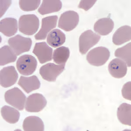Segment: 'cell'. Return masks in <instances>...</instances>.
Wrapping results in <instances>:
<instances>
[{"instance_id": "obj_25", "label": "cell", "mask_w": 131, "mask_h": 131, "mask_svg": "<svg viewBox=\"0 0 131 131\" xmlns=\"http://www.w3.org/2000/svg\"><path fill=\"white\" fill-rule=\"evenodd\" d=\"M115 56L124 61L128 67L131 66V43L118 48L115 51Z\"/></svg>"}, {"instance_id": "obj_11", "label": "cell", "mask_w": 131, "mask_h": 131, "mask_svg": "<svg viewBox=\"0 0 131 131\" xmlns=\"http://www.w3.org/2000/svg\"><path fill=\"white\" fill-rule=\"evenodd\" d=\"M57 20L58 16L57 15L49 16L43 18L42 19L41 28L35 36L36 40L45 39L48 33L57 26Z\"/></svg>"}, {"instance_id": "obj_2", "label": "cell", "mask_w": 131, "mask_h": 131, "mask_svg": "<svg viewBox=\"0 0 131 131\" xmlns=\"http://www.w3.org/2000/svg\"><path fill=\"white\" fill-rule=\"evenodd\" d=\"M110 52L107 48L103 46L97 47L91 50L86 56V60L91 65L101 66L108 60Z\"/></svg>"}, {"instance_id": "obj_15", "label": "cell", "mask_w": 131, "mask_h": 131, "mask_svg": "<svg viewBox=\"0 0 131 131\" xmlns=\"http://www.w3.org/2000/svg\"><path fill=\"white\" fill-rule=\"evenodd\" d=\"M18 83L28 94L38 89L41 85L40 81L35 75L29 77L21 76Z\"/></svg>"}, {"instance_id": "obj_29", "label": "cell", "mask_w": 131, "mask_h": 131, "mask_svg": "<svg viewBox=\"0 0 131 131\" xmlns=\"http://www.w3.org/2000/svg\"><path fill=\"white\" fill-rule=\"evenodd\" d=\"M11 4V1H1V18L6 12Z\"/></svg>"}, {"instance_id": "obj_21", "label": "cell", "mask_w": 131, "mask_h": 131, "mask_svg": "<svg viewBox=\"0 0 131 131\" xmlns=\"http://www.w3.org/2000/svg\"><path fill=\"white\" fill-rule=\"evenodd\" d=\"M119 122L125 125H131V105L127 103L121 104L117 111Z\"/></svg>"}, {"instance_id": "obj_14", "label": "cell", "mask_w": 131, "mask_h": 131, "mask_svg": "<svg viewBox=\"0 0 131 131\" xmlns=\"http://www.w3.org/2000/svg\"><path fill=\"white\" fill-rule=\"evenodd\" d=\"M18 23L15 18H7L0 21L1 32L7 37H10L18 31Z\"/></svg>"}, {"instance_id": "obj_27", "label": "cell", "mask_w": 131, "mask_h": 131, "mask_svg": "<svg viewBox=\"0 0 131 131\" xmlns=\"http://www.w3.org/2000/svg\"><path fill=\"white\" fill-rule=\"evenodd\" d=\"M122 96L127 100H131V82H127L124 85L122 90Z\"/></svg>"}, {"instance_id": "obj_4", "label": "cell", "mask_w": 131, "mask_h": 131, "mask_svg": "<svg viewBox=\"0 0 131 131\" xmlns=\"http://www.w3.org/2000/svg\"><path fill=\"white\" fill-rule=\"evenodd\" d=\"M7 103L18 109L23 111L24 108L26 97L25 94L18 88H14L7 91L5 94Z\"/></svg>"}, {"instance_id": "obj_7", "label": "cell", "mask_w": 131, "mask_h": 131, "mask_svg": "<svg viewBox=\"0 0 131 131\" xmlns=\"http://www.w3.org/2000/svg\"><path fill=\"white\" fill-rule=\"evenodd\" d=\"M65 64L56 65L48 63L43 65L39 70V73L42 78L49 82H55L57 78L64 70Z\"/></svg>"}, {"instance_id": "obj_12", "label": "cell", "mask_w": 131, "mask_h": 131, "mask_svg": "<svg viewBox=\"0 0 131 131\" xmlns=\"http://www.w3.org/2000/svg\"><path fill=\"white\" fill-rule=\"evenodd\" d=\"M52 48L46 42H42L36 43L32 52L37 57L40 63L43 64L52 60Z\"/></svg>"}, {"instance_id": "obj_26", "label": "cell", "mask_w": 131, "mask_h": 131, "mask_svg": "<svg viewBox=\"0 0 131 131\" xmlns=\"http://www.w3.org/2000/svg\"><path fill=\"white\" fill-rule=\"evenodd\" d=\"M41 1L39 0H21L19 1L20 8L25 12H31L36 10L39 6Z\"/></svg>"}, {"instance_id": "obj_18", "label": "cell", "mask_w": 131, "mask_h": 131, "mask_svg": "<svg viewBox=\"0 0 131 131\" xmlns=\"http://www.w3.org/2000/svg\"><path fill=\"white\" fill-rule=\"evenodd\" d=\"M62 7V3L59 0H43L38 12L42 15L58 12Z\"/></svg>"}, {"instance_id": "obj_6", "label": "cell", "mask_w": 131, "mask_h": 131, "mask_svg": "<svg viewBox=\"0 0 131 131\" xmlns=\"http://www.w3.org/2000/svg\"><path fill=\"white\" fill-rule=\"evenodd\" d=\"M8 43L17 56L30 50L32 45V40L29 38L24 37L18 35L10 38Z\"/></svg>"}, {"instance_id": "obj_1", "label": "cell", "mask_w": 131, "mask_h": 131, "mask_svg": "<svg viewBox=\"0 0 131 131\" xmlns=\"http://www.w3.org/2000/svg\"><path fill=\"white\" fill-rule=\"evenodd\" d=\"M39 21L36 15H25L20 17L18 21L20 32L27 36L35 34L39 28Z\"/></svg>"}, {"instance_id": "obj_16", "label": "cell", "mask_w": 131, "mask_h": 131, "mask_svg": "<svg viewBox=\"0 0 131 131\" xmlns=\"http://www.w3.org/2000/svg\"><path fill=\"white\" fill-rule=\"evenodd\" d=\"M131 27L124 25L116 30L113 36L112 41L115 45L119 46L131 40Z\"/></svg>"}, {"instance_id": "obj_8", "label": "cell", "mask_w": 131, "mask_h": 131, "mask_svg": "<svg viewBox=\"0 0 131 131\" xmlns=\"http://www.w3.org/2000/svg\"><path fill=\"white\" fill-rule=\"evenodd\" d=\"M79 16L77 12L68 10L63 13L60 17L58 27L66 31H71L78 25Z\"/></svg>"}, {"instance_id": "obj_17", "label": "cell", "mask_w": 131, "mask_h": 131, "mask_svg": "<svg viewBox=\"0 0 131 131\" xmlns=\"http://www.w3.org/2000/svg\"><path fill=\"white\" fill-rule=\"evenodd\" d=\"M114 23L109 18H101L96 22L94 25V30L101 36H107L113 29Z\"/></svg>"}, {"instance_id": "obj_23", "label": "cell", "mask_w": 131, "mask_h": 131, "mask_svg": "<svg viewBox=\"0 0 131 131\" xmlns=\"http://www.w3.org/2000/svg\"><path fill=\"white\" fill-rule=\"evenodd\" d=\"M17 55L10 47L7 45L2 47L0 49V65H5L15 62Z\"/></svg>"}, {"instance_id": "obj_13", "label": "cell", "mask_w": 131, "mask_h": 131, "mask_svg": "<svg viewBox=\"0 0 131 131\" xmlns=\"http://www.w3.org/2000/svg\"><path fill=\"white\" fill-rule=\"evenodd\" d=\"M109 72L114 78H122L126 75L127 65L122 60L116 58L111 61L108 67Z\"/></svg>"}, {"instance_id": "obj_3", "label": "cell", "mask_w": 131, "mask_h": 131, "mask_svg": "<svg viewBox=\"0 0 131 131\" xmlns=\"http://www.w3.org/2000/svg\"><path fill=\"white\" fill-rule=\"evenodd\" d=\"M37 66V61L35 57L30 55H24L19 57L17 61V70L21 74L31 75L34 73Z\"/></svg>"}, {"instance_id": "obj_10", "label": "cell", "mask_w": 131, "mask_h": 131, "mask_svg": "<svg viewBox=\"0 0 131 131\" xmlns=\"http://www.w3.org/2000/svg\"><path fill=\"white\" fill-rule=\"evenodd\" d=\"M18 74L14 66H8L3 68L0 73L1 85L7 88L12 86L16 83Z\"/></svg>"}, {"instance_id": "obj_9", "label": "cell", "mask_w": 131, "mask_h": 131, "mask_svg": "<svg viewBox=\"0 0 131 131\" xmlns=\"http://www.w3.org/2000/svg\"><path fill=\"white\" fill-rule=\"evenodd\" d=\"M47 101L42 94L35 93L29 96L25 103V110L29 112H39L45 108Z\"/></svg>"}, {"instance_id": "obj_22", "label": "cell", "mask_w": 131, "mask_h": 131, "mask_svg": "<svg viewBox=\"0 0 131 131\" xmlns=\"http://www.w3.org/2000/svg\"><path fill=\"white\" fill-rule=\"evenodd\" d=\"M1 112L3 119L9 123H16L19 119V112L14 107L5 105L2 107Z\"/></svg>"}, {"instance_id": "obj_24", "label": "cell", "mask_w": 131, "mask_h": 131, "mask_svg": "<svg viewBox=\"0 0 131 131\" xmlns=\"http://www.w3.org/2000/svg\"><path fill=\"white\" fill-rule=\"evenodd\" d=\"M70 52L68 47L62 46L54 51L53 60L57 64H65L70 57Z\"/></svg>"}, {"instance_id": "obj_19", "label": "cell", "mask_w": 131, "mask_h": 131, "mask_svg": "<svg viewBox=\"0 0 131 131\" xmlns=\"http://www.w3.org/2000/svg\"><path fill=\"white\" fill-rule=\"evenodd\" d=\"M23 128L25 131H43L44 124L42 119L37 116H29L24 120Z\"/></svg>"}, {"instance_id": "obj_5", "label": "cell", "mask_w": 131, "mask_h": 131, "mask_svg": "<svg viewBox=\"0 0 131 131\" xmlns=\"http://www.w3.org/2000/svg\"><path fill=\"white\" fill-rule=\"evenodd\" d=\"M101 39V36L91 30H86L81 34L79 38V50L84 55L91 48L96 45Z\"/></svg>"}, {"instance_id": "obj_28", "label": "cell", "mask_w": 131, "mask_h": 131, "mask_svg": "<svg viewBox=\"0 0 131 131\" xmlns=\"http://www.w3.org/2000/svg\"><path fill=\"white\" fill-rule=\"evenodd\" d=\"M96 2V1H81L78 8L87 11L92 7Z\"/></svg>"}, {"instance_id": "obj_20", "label": "cell", "mask_w": 131, "mask_h": 131, "mask_svg": "<svg viewBox=\"0 0 131 131\" xmlns=\"http://www.w3.org/2000/svg\"><path fill=\"white\" fill-rule=\"evenodd\" d=\"M66 36L64 33L58 29L51 31L48 34L47 42L49 45L54 48L61 46L65 42Z\"/></svg>"}]
</instances>
